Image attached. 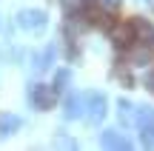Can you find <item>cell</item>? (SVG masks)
<instances>
[{
  "mask_svg": "<svg viewBox=\"0 0 154 151\" xmlns=\"http://www.w3.org/2000/svg\"><path fill=\"white\" fill-rule=\"evenodd\" d=\"M100 146H103V148H123V151H128V148H131V143H128L120 131L106 128L103 134H100Z\"/></svg>",
  "mask_w": 154,
  "mask_h": 151,
  "instance_id": "cell-6",
  "label": "cell"
},
{
  "mask_svg": "<svg viewBox=\"0 0 154 151\" xmlns=\"http://www.w3.org/2000/svg\"><path fill=\"white\" fill-rule=\"evenodd\" d=\"M106 108H109V100H106V94H97L94 91L91 97H88V108H86V117H88V123H103V117H106Z\"/></svg>",
  "mask_w": 154,
  "mask_h": 151,
  "instance_id": "cell-5",
  "label": "cell"
},
{
  "mask_svg": "<svg viewBox=\"0 0 154 151\" xmlns=\"http://www.w3.org/2000/svg\"><path fill=\"white\" fill-rule=\"evenodd\" d=\"M66 40H69V43H74V40H72V32H66ZM74 54H77V46H69V57H72V60H74Z\"/></svg>",
  "mask_w": 154,
  "mask_h": 151,
  "instance_id": "cell-16",
  "label": "cell"
},
{
  "mask_svg": "<svg viewBox=\"0 0 154 151\" xmlns=\"http://www.w3.org/2000/svg\"><path fill=\"white\" fill-rule=\"evenodd\" d=\"M17 23H20V29H26V32H43L46 23H49V14H46L43 9H23L20 14H17Z\"/></svg>",
  "mask_w": 154,
  "mask_h": 151,
  "instance_id": "cell-2",
  "label": "cell"
},
{
  "mask_svg": "<svg viewBox=\"0 0 154 151\" xmlns=\"http://www.w3.org/2000/svg\"><path fill=\"white\" fill-rule=\"evenodd\" d=\"M143 146L154 148V125H146L143 128Z\"/></svg>",
  "mask_w": 154,
  "mask_h": 151,
  "instance_id": "cell-13",
  "label": "cell"
},
{
  "mask_svg": "<svg viewBox=\"0 0 154 151\" xmlns=\"http://www.w3.org/2000/svg\"><path fill=\"white\" fill-rule=\"evenodd\" d=\"M20 125H23V120L17 117V114L3 111V114H0V140H6V137L17 134V131H20Z\"/></svg>",
  "mask_w": 154,
  "mask_h": 151,
  "instance_id": "cell-7",
  "label": "cell"
},
{
  "mask_svg": "<svg viewBox=\"0 0 154 151\" xmlns=\"http://www.w3.org/2000/svg\"><path fill=\"white\" fill-rule=\"evenodd\" d=\"M109 37L114 43V49H120V51L134 49L137 46V26H134V20H117L109 29Z\"/></svg>",
  "mask_w": 154,
  "mask_h": 151,
  "instance_id": "cell-1",
  "label": "cell"
},
{
  "mask_svg": "<svg viewBox=\"0 0 154 151\" xmlns=\"http://www.w3.org/2000/svg\"><path fill=\"white\" fill-rule=\"evenodd\" d=\"M57 60V46H46L40 54H34V71H46V68H51V63Z\"/></svg>",
  "mask_w": 154,
  "mask_h": 151,
  "instance_id": "cell-8",
  "label": "cell"
},
{
  "mask_svg": "<svg viewBox=\"0 0 154 151\" xmlns=\"http://www.w3.org/2000/svg\"><path fill=\"white\" fill-rule=\"evenodd\" d=\"M57 103V89L54 86H32V106L40 111H49Z\"/></svg>",
  "mask_w": 154,
  "mask_h": 151,
  "instance_id": "cell-3",
  "label": "cell"
},
{
  "mask_svg": "<svg viewBox=\"0 0 154 151\" xmlns=\"http://www.w3.org/2000/svg\"><path fill=\"white\" fill-rule=\"evenodd\" d=\"M114 77H117V80H123V83H126V86H134L131 74H128V68H117V71H114Z\"/></svg>",
  "mask_w": 154,
  "mask_h": 151,
  "instance_id": "cell-14",
  "label": "cell"
},
{
  "mask_svg": "<svg viewBox=\"0 0 154 151\" xmlns=\"http://www.w3.org/2000/svg\"><path fill=\"white\" fill-rule=\"evenodd\" d=\"M146 86H149V89H151V91H154V71H151V74H149V77H146Z\"/></svg>",
  "mask_w": 154,
  "mask_h": 151,
  "instance_id": "cell-17",
  "label": "cell"
},
{
  "mask_svg": "<svg viewBox=\"0 0 154 151\" xmlns=\"http://www.w3.org/2000/svg\"><path fill=\"white\" fill-rule=\"evenodd\" d=\"M69 80H72V71H69V68H60V71L54 74V89H57V94H63V91H66V86H69Z\"/></svg>",
  "mask_w": 154,
  "mask_h": 151,
  "instance_id": "cell-12",
  "label": "cell"
},
{
  "mask_svg": "<svg viewBox=\"0 0 154 151\" xmlns=\"http://www.w3.org/2000/svg\"><path fill=\"white\" fill-rule=\"evenodd\" d=\"M134 123H137L140 128H146V125H154V108H151V106H140L137 111H134Z\"/></svg>",
  "mask_w": 154,
  "mask_h": 151,
  "instance_id": "cell-11",
  "label": "cell"
},
{
  "mask_svg": "<svg viewBox=\"0 0 154 151\" xmlns=\"http://www.w3.org/2000/svg\"><path fill=\"white\" fill-rule=\"evenodd\" d=\"M100 6H103V9H109V11H117L123 6V0H100Z\"/></svg>",
  "mask_w": 154,
  "mask_h": 151,
  "instance_id": "cell-15",
  "label": "cell"
},
{
  "mask_svg": "<svg viewBox=\"0 0 154 151\" xmlns=\"http://www.w3.org/2000/svg\"><path fill=\"white\" fill-rule=\"evenodd\" d=\"M134 26H137V43H146V46H154V26L143 17H134Z\"/></svg>",
  "mask_w": 154,
  "mask_h": 151,
  "instance_id": "cell-9",
  "label": "cell"
},
{
  "mask_svg": "<svg viewBox=\"0 0 154 151\" xmlns=\"http://www.w3.org/2000/svg\"><path fill=\"white\" fill-rule=\"evenodd\" d=\"M63 108H66V120H80V117H86V108H88V97H83V94H69L66 97V103H63Z\"/></svg>",
  "mask_w": 154,
  "mask_h": 151,
  "instance_id": "cell-4",
  "label": "cell"
},
{
  "mask_svg": "<svg viewBox=\"0 0 154 151\" xmlns=\"http://www.w3.org/2000/svg\"><path fill=\"white\" fill-rule=\"evenodd\" d=\"M134 103L131 100H117V117H120V123L123 125H128V123H134Z\"/></svg>",
  "mask_w": 154,
  "mask_h": 151,
  "instance_id": "cell-10",
  "label": "cell"
}]
</instances>
